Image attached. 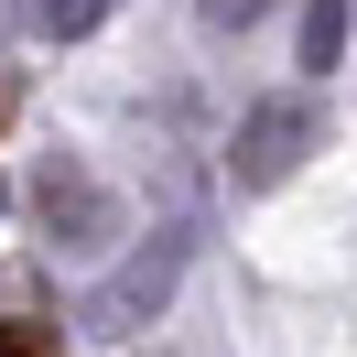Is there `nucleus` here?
<instances>
[{"mask_svg":"<svg viewBox=\"0 0 357 357\" xmlns=\"http://www.w3.org/2000/svg\"><path fill=\"white\" fill-rule=\"evenodd\" d=\"M0 357H54V335L33 325V314H11V325H0Z\"/></svg>","mask_w":357,"mask_h":357,"instance_id":"obj_1","label":"nucleus"}]
</instances>
